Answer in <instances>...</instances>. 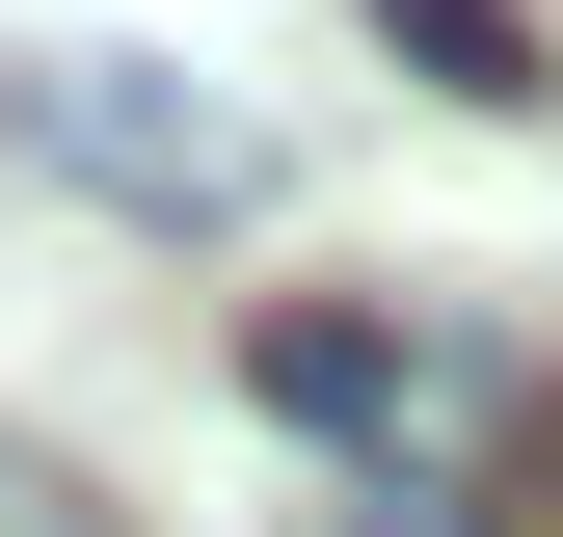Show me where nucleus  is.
Returning <instances> with one entry per match:
<instances>
[{"label":"nucleus","mask_w":563,"mask_h":537,"mask_svg":"<svg viewBox=\"0 0 563 537\" xmlns=\"http://www.w3.org/2000/svg\"><path fill=\"white\" fill-rule=\"evenodd\" d=\"M242 403L349 457V511H456L483 537V484H510V376L430 350V322H376V296H268L242 322Z\"/></svg>","instance_id":"1"},{"label":"nucleus","mask_w":563,"mask_h":537,"mask_svg":"<svg viewBox=\"0 0 563 537\" xmlns=\"http://www.w3.org/2000/svg\"><path fill=\"white\" fill-rule=\"evenodd\" d=\"M54 162L108 188V216H162V242H216L242 188H268V134L188 81V54H81V81H54Z\"/></svg>","instance_id":"2"},{"label":"nucleus","mask_w":563,"mask_h":537,"mask_svg":"<svg viewBox=\"0 0 563 537\" xmlns=\"http://www.w3.org/2000/svg\"><path fill=\"white\" fill-rule=\"evenodd\" d=\"M376 54L430 108H537V28H510V0H376Z\"/></svg>","instance_id":"3"},{"label":"nucleus","mask_w":563,"mask_h":537,"mask_svg":"<svg viewBox=\"0 0 563 537\" xmlns=\"http://www.w3.org/2000/svg\"><path fill=\"white\" fill-rule=\"evenodd\" d=\"M0 537H108V484H81V457H27V430H0Z\"/></svg>","instance_id":"4"}]
</instances>
